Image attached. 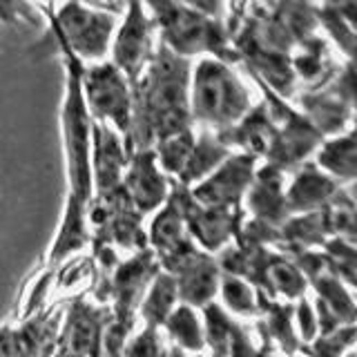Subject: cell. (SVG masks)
Listing matches in <instances>:
<instances>
[{"label":"cell","instance_id":"obj_1","mask_svg":"<svg viewBox=\"0 0 357 357\" xmlns=\"http://www.w3.org/2000/svg\"><path fill=\"white\" fill-rule=\"evenodd\" d=\"M56 45H59V54L63 56L65 65L61 130L67 172V199L45 271H56L70 257L89 248V241H92L87 223V208L92 201V119H89L81 89L83 63L70 50H65L61 43Z\"/></svg>","mask_w":357,"mask_h":357},{"label":"cell","instance_id":"obj_2","mask_svg":"<svg viewBox=\"0 0 357 357\" xmlns=\"http://www.w3.org/2000/svg\"><path fill=\"white\" fill-rule=\"evenodd\" d=\"M190 74L192 61L156 45L150 65L132 85L130 154L154 150L163 139L195 130L190 119Z\"/></svg>","mask_w":357,"mask_h":357},{"label":"cell","instance_id":"obj_3","mask_svg":"<svg viewBox=\"0 0 357 357\" xmlns=\"http://www.w3.org/2000/svg\"><path fill=\"white\" fill-rule=\"evenodd\" d=\"M148 14L156 29V43L178 59H217L226 65H239L223 18L206 16L192 3H148Z\"/></svg>","mask_w":357,"mask_h":357},{"label":"cell","instance_id":"obj_4","mask_svg":"<svg viewBox=\"0 0 357 357\" xmlns=\"http://www.w3.org/2000/svg\"><path fill=\"white\" fill-rule=\"evenodd\" d=\"M250 87L234 65L217 59H199L190 74V119L192 126L221 134L248 114L252 107Z\"/></svg>","mask_w":357,"mask_h":357},{"label":"cell","instance_id":"obj_5","mask_svg":"<svg viewBox=\"0 0 357 357\" xmlns=\"http://www.w3.org/2000/svg\"><path fill=\"white\" fill-rule=\"evenodd\" d=\"M38 9L47 16L54 40L70 50L83 65L105 61L119 27V16L81 3L38 5Z\"/></svg>","mask_w":357,"mask_h":357},{"label":"cell","instance_id":"obj_6","mask_svg":"<svg viewBox=\"0 0 357 357\" xmlns=\"http://www.w3.org/2000/svg\"><path fill=\"white\" fill-rule=\"evenodd\" d=\"M252 81L261 89V103L266 105L268 114H271L277 128L275 143L264 163L277 167L284 174H293L297 167L312 159V154L317 152L324 137L310 126V121L295 105H290L288 100L277 96L261 81H257V78H252Z\"/></svg>","mask_w":357,"mask_h":357},{"label":"cell","instance_id":"obj_7","mask_svg":"<svg viewBox=\"0 0 357 357\" xmlns=\"http://www.w3.org/2000/svg\"><path fill=\"white\" fill-rule=\"evenodd\" d=\"M83 100L94 123L114 130L130 154L132 130V87L109 61L83 65L81 72Z\"/></svg>","mask_w":357,"mask_h":357},{"label":"cell","instance_id":"obj_8","mask_svg":"<svg viewBox=\"0 0 357 357\" xmlns=\"http://www.w3.org/2000/svg\"><path fill=\"white\" fill-rule=\"evenodd\" d=\"M159 264L150 248L121 259L114 273L107 279V306L112 312V324L107 333L116 340L128 342L134 324L139 319V306L148 293L152 279L159 275Z\"/></svg>","mask_w":357,"mask_h":357},{"label":"cell","instance_id":"obj_9","mask_svg":"<svg viewBox=\"0 0 357 357\" xmlns=\"http://www.w3.org/2000/svg\"><path fill=\"white\" fill-rule=\"evenodd\" d=\"M295 98V107L324 139L344 134L355 126V63H342V70L333 81L315 89H304Z\"/></svg>","mask_w":357,"mask_h":357},{"label":"cell","instance_id":"obj_10","mask_svg":"<svg viewBox=\"0 0 357 357\" xmlns=\"http://www.w3.org/2000/svg\"><path fill=\"white\" fill-rule=\"evenodd\" d=\"M156 45H159L156 43V29L145 5L128 3L126 11H123V20L119 22L109 45V63L126 76L130 87L139 81L145 67L150 65Z\"/></svg>","mask_w":357,"mask_h":357},{"label":"cell","instance_id":"obj_11","mask_svg":"<svg viewBox=\"0 0 357 357\" xmlns=\"http://www.w3.org/2000/svg\"><path fill=\"white\" fill-rule=\"evenodd\" d=\"M170 192L174 195L178 208H181L185 230L199 250L217 255L237 239L239 228L245 219L243 210L201 206L190 195V188L178 185L174 178H170Z\"/></svg>","mask_w":357,"mask_h":357},{"label":"cell","instance_id":"obj_12","mask_svg":"<svg viewBox=\"0 0 357 357\" xmlns=\"http://www.w3.org/2000/svg\"><path fill=\"white\" fill-rule=\"evenodd\" d=\"M112 324L107 304H96L85 295L67 299L56 351L74 357H105V333Z\"/></svg>","mask_w":357,"mask_h":357},{"label":"cell","instance_id":"obj_13","mask_svg":"<svg viewBox=\"0 0 357 357\" xmlns=\"http://www.w3.org/2000/svg\"><path fill=\"white\" fill-rule=\"evenodd\" d=\"M257 165L259 161H255L252 156L232 152L208 178L190 188V195L201 206L243 210V197L255 178Z\"/></svg>","mask_w":357,"mask_h":357},{"label":"cell","instance_id":"obj_14","mask_svg":"<svg viewBox=\"0 0 357 357\" xmlns=\"http://www.w3.org/2000/svg\"><path fill=\"white\" fill-rule=\"evenodd\" d=\"M145 234H148V248L156 257V264L163 273H170L183 257L197 250V243L185 230L181 208L172 192L165 204L154 212Z\"/></svg>","mask_w":357,"mask_h":357},{"label":"cell","instance_id":"obj_15","mask_svg":"<svg viewBox=\"0 0 357 357\" xmlns=\"http://www.w3.org/2000/svg\"><path fill=\"white\" fill-rule=\"evenodd\" d=\"M123 188L143 219L154 215L165 204L170 197V178L156 163L154 150H139L130 154L126 172H123Z\"/></svg>","mask_w":357,"mask_h":357},{"label":"cell","instance_id":"obj_16","mask_svg":"<svg viewBox=\"0 0 357 357\" xmlns=\"http://www.w3.org/2000/svg\"><path fill=\"white\" fill-rule=\"evenodd\" d=\"M167 275H172L176 284L178 304L201 310L210 301H217L221 271L215 255H208L197 248L195 252L183 257Z\"/></svg>","mask_w":357,"mask_h":357},{"label":"cell","instance_id":"obj_17","mask_svg":"<svg viewBox=\"0 0 357 357\" xmlns=\"http://www.w3.org/2000/svg\"><path fill=\"white\" fill-rule=\"evenodd\" d=\"M243 212H250L252 219L273 228H282L293 217L286 204V174L268 163L257 165L255 178L243 197Z\"/></svg>","mask_w":357,"mask_h":357},{"label":"cell","instance_id":"obj_18","mask_svg":"<svg viewBox=\"0 0 357 357\" xmlns=\"http://www.w3.org/2000/svg\"><path fill=\"white\" fill-rule=\"evenodd\" d=\"M130 154L109 126L92 121V195H105L123 185Z\"/></svg>","mask_w":357,"mask_h":357},{"label":"cell","instance_id":"obj_19","mask_svg":"<svg viewBox=\"0 0 357 357\" xmlns=\"http://www.w3.org/2000/svg\"><path fill=\"white\" fill-rule=\"evenodd\" d=\"M342 188L344 185L324 174L312 161H306L290 174V183L286 185V204L290 215L297 217L324 210L342 192Z\"/></svg>","mask_w":357,"mask_h":357},{"label":"cell","instance_id":"obj_20","mask_svg":"<svg viewBox=\"0 0 357 357\" xmlns=\"http://www.w3.org/2000/svg\"><path fill=\"white\" fill-rule=\"evenodd\" d=\"M275 137H277V128L261 100L250 107V112L237 123V126L217 134V139L226 145L230 152L248 154L255 161H266V156L275 143Z\"/></svg>","mask_w":357,"mask_h":357},{"label":"cell","instance_id":"obj_21","mask_svg":"<svg viewBox=\"0 0 357 357\" xmlns=\"http://www.w3.org/2000/svg\"><path fill=\"white\" fill-rule=\"evenodd\" d=\"M310 161L340 185H353L357 176L355 126L349 128L344 134H337V137L324 139Z\"/></svg>","mask_w":357,"mask_h":357},{"label":"cell","instance_id":"obj_22","mask_svg":"<svg viewBox=\"0 0 357 357\" xmlns=\"http://www.w3.org/2000/svg\"><path fill=\"white\" fill-rule=\"evenodd\" d=\"M257 304H259V319H257V333H264L275 344L277 351L286 357L299 355V337L293 321V304H282L257 290Z\"/></svg>","mask_w":357,"mask_h":357},{"label":"cell","instance_id":"obj_23","mask_svg":"<svg viewBox=\"0 0 357 357\" xmlns=\"http://www.w3.org/2000/svg\"><path fill=\"white\" fill-rule=\"evenodd\" d=\"M257 290L275 301H282V304H295L301 297H306L308 282L288 257L273 248L271 255H268L261 284Z\"/></svg>","mask_w":357,"mask_h":357},{"label":"cell","instance_id":"obj_24","mask_svg":"<svg viewBox=\"0 0 357 357\" xmlns=\"http://www.w3.org/2000/svg\"><path fill=\"white\" fill-rule=\"evenodd\" d=\"M230 154L232 152L217 139V134L199 130L197 139H195V148L190 152L181 174H178L174 181L183 188H195L215 172Z\"/></svg>","mask_w":357,"mask_h":357},{"label":"cell","instance_id":"obj_25","mask_svg":"<svg viewBox=\"0 0 357 357\" xmlns=\"http://www.w3.org/2000/svg\"><path fill=\"white\" fill-rule=\"evenodd\" d=\"M317 25L337 45L346 61L355 63L357 52V3L317 5Z\"/></svg>","mask_w":357,"mask_h":357},{"label":"cell","instance_id":"obj_26","mask_svg":"<svg viewBox=\"0 0 357 357\" xmlns=\"http://www.w3.org/2000/svg\"><path fill=\"white\" fill-rule=\"evenodd\" d=\"M161 333L165 340L185 355H204L206 340H204V324H201L199 310L185 304H178L170 317L165 319Z\"/></svg>","mask_w":357,"mask_h":357},{"label":"cell","instance_id":"obj_27","mask_svg":"<svg viewBox=\"0 0 357 357\" xmlns=\"http://www.w3.org/2000/svg\"><path fill=\"white\" fill-rule=\"evenodd\" d=\"M178 306V295H176V284L172 275L159 271L152 279V284L145 293L141 306H139V317L143 319L145 326L150 328H163L165 319L170 317V312Z\"/></svg>","mask_w":357,"mask_h":357},{"label":"cell","instance_id":"obj_28","mask_svg":"<svg viewBox=\"0 0 357 357\" xmlns=\"http://www.w3.org/2000/svg\"><path fill=\"white\" fill-rule=\"evenodd\" d=\"M199 315H201V324H204L206 349H210L212 355L217 357H226L228 346L234 337V331L239 328V321L221 304H217V301H210L208 306L199 310Z\"/></svg>","mask_w":357,"mask_h":357},{"label":"cell","instance_id":"obj_29","mask_svg":"<svg viewBox=\"0 0 357 357\" xmlns=\"http://www.w3.org/2000/svg\"><path fill=\"white\" fill-rule=\"evenodd\" d=\"M308 288L315 290V299L321 301V304L342 321V326H351V324H355L357 312H355L353 290L346 288L340 279H335L328 273H324L317 279H312V282L308 284Z\"/></svg>","mask_w":357,"mask_h":357},{"label":"cell","instance_id":"obj_30","mask_svg":"<svg viewBox=\"0 0 357 357\" xmlns=\"http://www.w3.org/2000/svg\"><path fill=\"white\" fill-rule=\"evenodd\" d=\"M219 295L221 306L226 308L232 317L241 319H259V304H257V290L239 277L221 275L219 279Z\"/></svg>","mask_w":357,"mask_h":357},{"label":"cell","instance_id":"obj_31","mask_svg":"<svg viewBox=\"0 0 357 357\" xmlns=\"http://www.w3.org/2000/svg\"><path fill=\"white\" fill-rule=\"evenodd\" d=\"M324 261H326V273L346 288H355V271H357V241L344 237H331L324 243Z\"/></svg>","mask_w":357,"mask_h":357},{"label":"cell","instance_id":"obj_32","mask_svg":"<svg viewBox=\"0 0 357 357\" xmlns=\"http://www.w3.org/2000/svg\"><path fill=\"white\" fill-rule=\"evenodd\" d=\"M195 139H197L195 130H188L181 134H174L170 139H163L161 143L154 145L156 163H159V167L167 178H176L181 174L188 156L195 148Z\"/></svg>","mask_w":357,"mask_h":357},{"label":"cell","instance_id":"obj_33","mask_svg":"<svg viewBox=\"0 0 357 357\" xmlns=\"http://www.w3.org/2000/svg\"><path fill=\"white\" fill-rule=\"evenodd\" d=\"M355 349V324L342 326L335 333L317 335L315 340L299 346V355L304 357H344Z\"/></svg>","mask_w":357,"mask_h":357},{"label":"cell","instance_id":"obj_34","mask_svg":"<svg viewBox=\"0 0 357 357\" xmlns=\"http://www.w3.org/2000/svg\"><path fill=\"white\" fill-rule=\"evenodd\" d=\"M167 340L159 328L143 326L132 340L126 342L121 351V357H165Z\"/></svg>","mask_w":357,"mask_h":357},{"label":"cell","instance_id":"obj_35","mask_svg":"<svg viewBox=\"0 0 357 357\" xmlns=\"http://www.w3.org/2000/svg\"><path fill=\"white\" fill-rule=\"evenodd\" d=\"M293 321H295L299 344H308L319 335L315 308H312V301L308 297H301L299 301L293 304Z\"/></svg>","mask_w":357,"mask_h":357},{"label":"cell","instance_id":"obj_36","mask_svg":"<svg viewBox=\"0 0 357 357\" xmlns=\"http://www.w3.org/2000/svg\"><path fill=\"white\" fill-rule=\"evenodd\" d=\"M31 11H36V7H31V5H16V3H0V18H3L5 22H14L16 18H27L33 25L38 16H33Z\"/></svg>","mask_w":357,"mask_h":357},{"label":"cell","instance_id":"obj_37","mask_svg":"<svg viewBox=\"0 0 357 357\" xmlns=\"http://www.w3.org/2000/svg\"><path fill=\"white\" fill-rule=\"evenodd\" d=\"M259 346H257V351H255V357H277V349H275V344L266 337L264 333H259Z\"/></svg>","mask_w":357,"mask_h":357},{"label":"cell","instance_id":"obj_38","mask_svg":"<svg viewBox=\"0 0 357 357\" xmlns=\"http://www.w3.org/2000/svg\"><path fill=\"white\" fill-rule=\"evenodd\" d=\"M165 357H188V355H185L183 351H178L176 346H172V344H170V346H167V353H165Z\"/></svg>","mask_w":357,"mask_h":357},{"label":"cell","instance_id":"obj_39","mask_svg":"<svg viewBox=\"0 0 357 357\" xmlns=\"http://www.w3.org/2000/svg\"><path fill=\"white\" fill-rule=\"evenodd\" d=\"M210 357H217V355H210Z\"/></svg>","mask_w":357,"mask_h":357},{"label":"cell","instance_id":"obj_40","mask_svg":"<svg viewBox=\"0 0 357 357\" xmlns=\"http://www.w3.org/2000/svg\"><path fill=\"white\" fill-rule=\"evenodd\" d=\"M295 357H299V355H295Z\"/></svg>","mask_w":357,"mask_h":357}]
</instances>
